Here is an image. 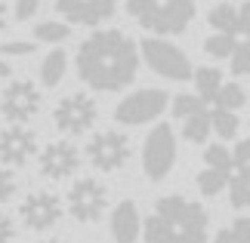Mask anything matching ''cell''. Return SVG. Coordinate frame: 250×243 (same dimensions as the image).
I'll return each instance as SVG.
<instances>
[{"label": "cell", "mask_w": 250, "mask_h": 243, "mask_svg": "<svg viewBox=\"0 0 250 243\" xmlns=\"http://www.w3.org/2000/svg\"><path fill=\"white\" fill-rule=\"evenodd\" d=\"M139 68L136 43L124 31L102 28L93 31L78 50V74L86 86L99 93H118L133 83Z\"/></svg>", "instance_id": "cell-1"}, {"label": "cell", "mask_w": 250, "mask_h": 243, "mask_svg": "<svg viewBox=\"0 0 250 243\" xmlns=\"http://www.w3.org/2000/svg\"><path fill=\"white\" fill-rule=\"evenodd\" d=\"M148 243H207V209L182 194L161 197L146 219Z\"/></svg>", "instance_id": "cell-2"}, {"label": "cell", "mask_w": 250, "mask_h": 243, "mask_svg": "<svg viewBox=\"0 0 250 243\" xmlns=\"http://www.w3.org/2000/svg\"><path fill=\"white\" fill-rule=\"evenodd\" d=\"M130 16L155 34H182L198 13L195 0H127Z\"/></svg>", "instance_id": "cell-3"}, {"label": "cell", "mask_w": 250, "mask_h": 243, "mask_svg": "<svg viewBox=\"0 0 250 243\" xmlns=\"http://www.w3.org/2000/svg\"><path fill=\"white\" fill-rule=\"evenodd\" d=\"M142 56L151 71H158L167 80H191V62L179 46L161 40V37H148L142 40Z\"/></svg>", "instance_id": "cell-4"}, {"label": "cell", "mask_w": 250, "mask_h": 243, "mask_svg": "<svg viewBox=\"0 0 250 243\" xmlns=\"http://www.w3.org/2000/svg\"><path fill=\"white\" fill-rule=\"evenodd\" d=\"M173 163H176V135L167 123L155 126L146 139V148H142V169L151 182H161L173 169Z\"/></svg>", "instance_id": "cell-5"}, {"label": "cell", "mask_w": 250, "mask_h": 243, "mask_svg": "<svg viewBox=\"0 0 250 243\" xmlns=\"http://www.w3.org/2000/svg\"><path fill=\"white\" fill-rule=\"evenodd\" d=\"M65 203H68V212L71 219L78 222H96L105 212V206H108V188L99 182V179H78L71 185L68 197H65Z\"/></svg>", "instance_id": "cell-6"}, {"label": "cell", "mask_w": 250, "mask_h": 243, "mask_svg": "<svg viewBox=\"0 0 250 243\" xmlns=\"http://www.w3.org/2000/svg\"><path fill=\"white\" fill-rule=\"evenodd\" d=\"M86 157L96 169L114 172L130 160V139L118 130H102L86 142Z\"/></svg>", "instance_id": "cell-7"}, {"label": "cell", "mask_w": 250, "mask_h": 243, "mask_svg": "<svg viewBox=\"0 0 250 243\" xmlns=\"http://www.w3.org/2000/svg\"><path fill=\"white\" fill-rule=\"evenodd\" d=\"M96 117H99V108H96V102H93L86 93H71V95H65V99L56 105V111H53L56 126H59L62 132H68V135L86 132V130L96 123Z\"/></svg>", "instance_id": "cell-8"}, {"label": "cell", "mask_w": 250, "mask_h": 243, "mask_svg": "<svg viewBox=\"0 0 250 243\" xmlns=\"http://www.w3.org/2000/svg\"><path fill=\"white\" fill-rule=\"evenodd\" d=\"M167 108V93L161 90H139L127 95L118 108H114V120L124 123V126H139V123H148L161 117Z\"/></svg>", "instance_id": "cell-9"}, {"label": "cell", "mask_w": 250, "mask_h": 243, "mask_svg": "<svg viewBox=\"0 0 250 243\" xmlns=\"http://www.w3.org/2000/svg\"><path fill=\"white\" fill-rule=\"evenodd\" d=\"M41 90L31 80H13L0 95V114L9 123H28L41 111Z\"/></svg>", "instance_id": "cell-10"}, {"label": "cell", "mask_w": 250, "mask_h": 243, "mask_svg": "<svg viewBox=\"0 0 250 243\" xmlns=\"http://www.w3.org/2000/svg\"><path fill=\"white\" fill-rule=\"evenodd\" d=\"M19 219L28 231H46L62 219V200L53 191H34L22 200Z\"/></svg>", "instance_id": "cell-11"}, {"label": "cell", "mask_w": 250, "mask_h": 243, "mask_svg": "<svg viewBox=\"0 0 250 243\" xmlns=\"http://www.w3.org/2000/svg\"><path fill=\"white\" fill-rule=\"evenodd\" d=\"M37 151V135L28 126H6L0 132V160L6 167H25Z\"/></svg>", "instance_id": "cell-12"}, {"label": "cell", "mask_w": 250, "mask_h": 243, "mask_svg": "<svg viewBox=\"0 0 250 243\" xmlns=\"http://www.w3.org/2000/svg\"><path fill=\"white\" fill-rule=\"evenodd\" d=\"M81 167V154L71 142H53L41 151V172L53 182H62L74 176Z\"/></svg>", "instance_id": "cell-13"}, {"label": "cell", "mask_w": 250, "mask_h": 243, "mask_svg": "<svg viewBox=\"0 0 250 243\" xmlns=\"http://www.w3.org/2000/svg\"><path fill=\"white\" fill-rule=\"evenodd\" d=\"M53 3L74 25H102L118 9V0H53Z\"/></svg>", "instance_id": "cell-14"}, {"label": "cell", "mask_w": 250, "mask_h": 243, "mask_svg": "<svg viewBox=\"0 0 250 243\" xmlns=\"http://www.w3.org/2000/svg\"><path fill=\"white\" fill-rule=\"evenodd\" d=\"M139 231H142V222H139V209L133 200H121L111 212V237L118 243H136L139 240Z\"/></svg>", "instance_id": "cell-15"}, {"label": "cell", "mask_w": 250, "mask_h": 243, "mask_svg": "<svg viewBox=\"0 0 250 243\" xmlns=\"http://www.w3.org/2000/svg\"><path fill=\"white\" fill-rule=\"evenodd\" d=\"M213 132L210 130V105H204V108H198L195 114H188L186 120H182V135H186L188 142H207V135Z\"/></svg>", "instance_id": "cell-16"}, {"label": "cell", "mask_w": 250, "mask_h": 243, "mask_svg": "<svg viewBox=\"0 0 250 243\" xmlns=\"http://www.w3.org/2000/svg\"><path fill=\"white\" fill-rule=\"evenodd\" d=\"M65 68H68V56H65V50L46 53V59L41 62V80H43L46 90H50V86H59V80L65 77Z\"/></svg>", "instance_id": "cell-17"}, {"label": "cell", "mask_w": 250, "mask_h": 243, "mask_svg": "<svg viewBox=\"0 0 250 243\" xmlns=\"http://www.w3.org/2000/svg\"><path fill=\"white\" fill-rule=\"evenodd\" d=\"M191 77H195V86H198V99L204 105H213L219 86H223V74L216 68H198Z\"/></svg>", "instance_id": "cell-18"}, {"label": "cell", "mask_w": 250, "mask_h": 243, "mask_svg": "<svg viewBox=\"0 0 250 243\" xmlns=\"http://www.w3.org/2000/svg\"><path fill=\"white\" fill-rule=\"evenodd\" d=\"M210 28H216V34L238 37V9L232 3H216L210 9Z\"/></svg>", "instance_id": "cell-19"}, {"label": "cell", "mask_w": 250, "mask_h": 243, "mask_svg": "<svg viewBox=\"0 0 250 243\" xmlns=\"http://www.w3.org/2000/svg\"><path fill=\"white\" fill-rule=\"evenodd\" d=\"M244 102H247V95H244L241 86H238V83H223L219 93H216V99H213V108L235 114L238 108H244Z\"/></svg>", "instance_id": "cell-20"}, {"label": "cell", "mask_w": 250, "mask_h": 243, "mask_svg": "<svg viewBox=\"0 0 250 243\" xmlns=\"http://www.w3.org/2000/svg\"><path fill=\"white\" fill-rule=\"evenodd\" d=\"M204 160H207V169H216V172H223L226 179H232V151L226 148V145H210V148L204 151Z\"/></svg>", "instance_id": "cell-21"}, {"label": "cell", "mask_w": 250, "mask_h": 243, "mask_svg": "<svg viewBox=\"0 0 250 243\" xmlns=\"http://www.w3.org/2000/svg\"><path fill=\"white\" fill-rule=\"evenodd\" d=\"M213 243H250V216L235 219L229 228H223L213 237Z\"/></svg>", "instance_id": "cell-22"}, {"label": "cell", "mask_w": 250, "mask_h": 243, "mask_svg": "<svg viewBox=\"0 0 250 243\" xmlns=\"http://www.w3.org/2000/svg\"><path fill=\"white\" fill-rule=\"evenodd\" d=\"M238 50V37H229V34H213L204 40V53L213 56V59H229Z\"/></svg>", "instance_id": "cell-23"}, {"label": "cell", "mask_w": 250, "mask_h": 243, "mask_svg": "<svg viewBox=\"0 0 250 243\" xmlns=\"http://www.w3.org/2000/svg\"><path fill=\"white\" fill-rule=\"evenodd\" d=\"M238 117L235 114H229V111H210V130H216L219 132V139H235V132H238Z\"/></svg>", "instance_id": "cell-24"}, {"label": "cell", "mask_w": 250, "mask_h": 243, "mask_svg": "<svg viewBox=\"0 0 250 243\" xmlns=\"http://www.w3.org/2000/svg\"><path fill=\"white\" fill-rule=\"evenodd\" d=\"M68 34H71V28L62 22H41L34 28V37L43 43H62V40H68Z\"/></svg>", "instance_id": "cell-25"}, {"label": "cell", "mask_w": 250, "mask_h": 243, "mask_svg": "<svg viewBox=\"0 0 250 243\" xmlns=\"http://www.w3.org/2000/svg\"><path fill=\"white\" fill-rule=\"evenodd\" d=\"M226 185H229V179L223 176V172H216V169H204L198 176V188H201L204 197H216L219 191H226Z\"/></svg>", "instance_id": "cell-26"}, {"label": "cell", "mask_w": 250, "mask_h": 243, "mask_svg": "<svg viewBox=\"0 0 250 243\" xmlns=\"http://www.w3.org/2000/svg\"><path fill=\"white\" fill-rule=\"evenodd\" d=\"M226 191H229V200H232L235 209H247L250 206V185L241 176H232V179H229Z\"/></svg>", "instance_id": "cell-27"}, {"label": "cell", "mask_w": 250, "mask_h": 243, "mask_svg": "<svg viewBox=\"0 0 250 243\" xmlns=\"http://www.w3.org/2000/svg\"><path fill=\"white\" fill-rule=\"evenodd\" d=\"M198 108H204V102L198 99V95H188V93H179L176 99H173V114H176L179 120H186L188 114H195Z\"/></svg>", "instance_id": "cell-28"}, {"label": "cell", "mask_w": 250, "mask_h": 243, "mask_svg": "<svg viewBox=\"0 0 250 243\" xmlns=\"http://www.w3.org/2000/svg\"><path fill=\"white\" fill-rule=\"evenodd\" d=\"M232 59V74L235 77H250V50L244 43H238V50L229 56Z\"/></svg>", "instance_id": "cell-29"}, {"label": "cell", "mask_w": 250, "mask_h": 243, "mask_svg": "<svg viewBox=\"0 0 250 243\" xmlns=\"http://www.w3.org/2000/svg\"><path fill=\"white\" fill-rule=\"evenodd\" d=\"M247 163H250V139H241V142L232 148V167H235V172H238V169H244Z\"/></svg>", "instance_id": "cell-30"}, {"label": "cell", "mask_w": 250, "mask_h": 243, "mask_svg": "<svg viewBox=\"0 0 250 243\" xmlns=\"http://www.w3.org/2000/svg\"><path fill=\"white\" fill-rule=\"evenodd\" d=\"M28 53H34V43H28V40L0 43V59H3V56H28Z\"/></svg>", "instance_id": "cell-31"}, {"label": "cell", "mask_w": 250, "mask_h": 243, "mask_svg": "<svg viewBox=\"0 0 250 243\" xmlns=\"http://www.w3.org/2000/svg\"><path fill=\"white\" fill-rule=\"evenodd\" d=\"M13 194H16V176L0 167V203H6Z\"/></svg>", "instance_id": "cell-32"}, {"label": "cell", "mask_w": 250, "mask_h": 243, "mask_svg": "<svg viewBox=\"0 0 250 243\" xmlns=\"http://www.w3.org/2000/svg\"><path fill=\"white\" fill-rule=\"evenodd\" d=\"M37 9H41V0H16V19H19V22L31 19Z\"/></svg>", "instance_id": "cell-33"}, {"label": "cell", "mask_w": 250, "mask_h": 243, "mask_svg": "<svg viewBox=\"0 0 250 243\" xmlns=\"http://www.w3.org/2000/svg\"><path fill=\"white\" fill-rule=\"evenodd\" d=\"M13 237H16L13 219H9L6 212H0V243H13Z\"/></svg>", "instance_id": "cell-34"}, {"label": "cell", "mask_w": 250, "mask_h": 243, "mask_svg": "<svg viewBox=\"0 0 250 243\" xmlns=\"http://www.w3.org/2000/svg\"><path fill=\"white\" fill-rule=\"evenodd\" d=\"M238 34H247L250 37V0L238 9Z\"/></svg>", "instance_id": "cell-35"}, {"label": "cell", "mask_w": 250, "mask_h": 243, "mask_svg": "<svg viewBox=\"0 0 250 243\" xmlns=\"http://www.w3.org/2000/svg\"><path fill=\"white\" fill-rule=\"evenodd\" d=\"M3 28H6V3L0 0V31H3Z\"/></svg>", "instance_id": "cell-36"}, {"label": "cell", "mask_w": 250, "mask_h": 243, "mask_svg": "<svg viewBox=\"0 0 250 243\" xmlns=\"http://www.w3.org/2000/svg\"><path fill=\"white\" fill-rule=\"evenodd\" d=\"M232 176H241V179H244V182L250 185V163H247V167H244V169H238V172H232Z\"/></svg>", "instance_id": "cell-37"}, {"label": "cell", "mask_w": 250, "mask_h": 243, "mask_svg": "<svg viewBox=\"0 0 250 243\" xmlns=\"http://www.w3.org/2000/svg\"><path fill=\"white\" fill-rule=\"evenodd\" d=\"M9 74H13V68H9L3 59H0V80H3V77H9Z\"/></svg>", "instance_id": "cell-38"}, {"label": "cell", "mask_w": 250, "mask_h": 243, "mask_svg": "<svg viewBox=\"0 0 250 243\" xmlns=\"http://www.w3.org/2000/svg\"><path fill=\"white\" fill-rule=\"evenodd\" d=\"M41 243H65V240H41Z\"/></svg>", "instance_id": "cell-39"}, {"label": "cell", "mask_w": 250, "mask_h": 243, "mask_svg": "<svg viewBox=\"0 0 250 243\" xmlns=\"http://www.w3.org/2000/svg\"><path fill=\"white\" fill-rule=\"evenodd\" d=\"M244 46H247V50H250V37H247V43H244Z\"/></svg>", "instance_id": "cell-40"}]
</instances>
